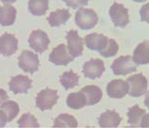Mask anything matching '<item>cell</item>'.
<instances>
[{
    "label": "cell",
    "instance_id": "1",
    "mask_svg": "<svg viewBox=\"0 0 149 128\" xmlns=\"http://www.w3.org/2000/svg\"><path fill=\"white\" fill-rule=\"evenodd\" d=\"M98 20L97 14L92 9L80 8L75 13V24L82 30H88L93 28L97 24Z\"/></svg>",
    "mask_w": 149,
    "mask_h": 128
},
{
    "label": "cell",
    "instance_id": "2",
    "mask_svg": "<svg viewBox=\"0 0 149 128\" xmlns=\"http://www.w3.org/2000/svg\"><path fill=\"white\" fill-rule=\"evenodd\" d=\"M126 81L128 84V94L130 96L140 97L147 93L148 80L142 73L131 76Z\"/></svg>",
    "mask_w": 149,
    "mask_h": 128
},
{
    "label": "cell",
    "instance_id": "3",
    "mask_svg": "<svg viewBox=\"0 0 149 128\" xmlns=\"http://www.w3.org/2000/svg\"><path fill=\"white\" fill-rule=\"evenodd\" d=\"M138 65L130 55L121 56L114 61L111 68L116 75H126L136 71Z\"/></svg>",
    "mask_w": 149,
    "mask_h": 128
},
{
    "label": "cell",
    "instance_id": "4",
    "mask_svg": "<svg viewBox=\"0 0 149 128\" xmlns=\"http://www.w3.org/2000/svg\"><path fill=\"white\" fill-rule=\"evenodd\" d=\"M18 66L24 72L33 75L38 70L40 61L38 55L29 50H24L18 57Z\"/></svg>",
    "mask_w": 149,
    "mask_h": 128
},
{
    "label": "cell",
    "instance_id": "5",
    "mask_svg": "<svg viewBox=\"0 0 149 128\" xmlns=\"http://www.w3.org/2000/svg\"><path fill=\"white\" fill-rule=\"evenodd\" d=\"M57 93L58 90L50 89L48 87L41 90L36 97V106L42 111L52 109L59 98Z\"/></svg>",
    "mask_w": 149,
    "mask_h": 128
},
{
    "label": "cell",
    "instance_id": "6",
    "mask_svg": "<svg viewBox=\"0 0 149 128\" xmlns=\"http://www.w3.org/2000/svg\"><path fill=\"white\" fill-rule=\"evenodd\" d=\"M109 14L115 27L124 28L129 23L128 9L121 3H114L109 8Z\"/></svg>",
    "mask_w": 149,
    "mask_h": 128
},
{
    "label": "cell",
    "instance_id": "7",
    "mask_svg": "<svg viewBox=\"0 0 149 128\" xmlns=\"http://www.w3.org/2000/svg\"><path fill=\"white\" fill-rule=\"evenodd\" d=\"M30 47L36 53H42L49 49L50 43L47 34L41 29L32 31L28 40Z\"/></svg>",
    "mask_w": 149,
    "mask_h": 128
},
{
    "label": "cell",
    "instance_id": "8",
    "mask_svg": "<svg viewBox=\"0 0 149 128\" xmlns=\"http://www.w3.org/2000/svg\"><path fill=\"white\" fill-rule=\"evenodd\" d=\"M67 40V48L69 53L74 58L82 55L83 49V39L78 34L76 30H71L65 36Z\"/></svg>",
    "mask_w": 149,
    "mask_h": 128
},
{
    "label": "cell",
    "instance_id": "9",
    "mask_svg": "<svg viewBox=\"0 0 149 128\" xmlns=\"http://www.w3.org/2000/svg\"><path fill=\"white\" fill-rule=\"evenodd\" d=\"M33 81L29 78L28 76L17 75L11 77L10 81L8 84L9 90L14 94H27L28 90L32 88L31 85Z\"/></svg>",
    "mask_w": 149,
    "mask_h": 128
},
{
    "label": "cell",
    "instance_id": "10",
    "mask_svg": "<svg viewBox=\"0 0 149 128\" xmlns=\"http://www.w3.org/2000/svg\"><path fill=\"white\" fill-rule=\"evenodd\" d=\"M106 70L103 61L100 59H91L83 66L82 72L85 77L94 80L101 77Z\"/></svg>",
    "mask_w": 149,
    "mask_h": 128
},
{
    "label": "cell",
    "instance_id": "11",
    "mask_svg": "<svg viewBox=\"0 0 149 128\" xmlns=\"http://www.w3.org/2000/svg\"><path fill=\"white\" fill-rule=\"evenodd\" d=\"M74 60V57L66 51L64 44H60L53 49L49 57V61L57 65L66 66Z\"/></svg>",
    "mask_w": 149,
    "mask_h": 128
},
{
    "label": "cell",
    "instance_id": "12",
    "mask_svg": "<svg viewBox=\"0 0 149 128\" xmlns=\"http://www.w3.org/2000/svg\"><path fill=\"white\" fill-rule=\"evenodd\" d=\"M18 40L14 35L5 33L0 37V54L11 56L18 50Z\"/></svg>",
    "mask_w": 149,
    "mask_h": 128
},
{
    "label": "cell",
    "instance_id": "13",
    "mask_svg": "<svg viewBox=\"0 0 149 128\" xmlns=\"http://www.w3.org/2000/svg\"><path fill=\"white\" fill-rule=\"evenodd\" d=\"M109 39L102 34L92 33L85 37V44L89 49L100 53L107 47Z\"/></svg>",
    "mask_w": 149,
    "mask_h": 128
},
{
    "label": "cell",
    "instance_id": "14",
    "mask_svg": "<svg viewBox=\"0 0 149 128\" xmlns=\"http://www.w3.org/2000/svg\"><path fill=\"white\" fill-rule=\"evenodd\" d=\"M107 90L110 98L121 99L128 94V84L121 79L113 80L108 84Z\"/></svg>",
    "mask_w": 149,
    "mask_h": 128
},
{
    "label": "cell",
    "instance_id": "15",
    "mask_svg": "<svg viewBox=\"0 0 149 128\" xmlns=\"http://www.w3.org/2000/svg\"><path fill=\"white\" fill-rule=\"evenodd\" d=\"M123 118L115 110H108L102 113L98 119L101 128H116L119 126Z\"/></svg>",
    "mask_w": 149,
    "mask_h": 128
},
{
    "label": "cell",
    "instance_id": "16",
    "mask_svg": "<svg viewBox=\"0 0 149 128\" xmlns=\"http://www.w3.org/2000/svg\"><path fill=\"white\" fill-rule=\"evenodd\" d=\"M132 58L134 61L138 65L149 64V41H144L137 46L134 51Z\"/></svg>",
    "mask_w": 149,
    "mask_h": 128
},
{
    "label": "cell",
    "instance_id": "17",
    "mask_svg": "<svg viewBox=\"0 0 149 128\" xmlns=\"http://www.w3.org/2000/svg\"><path fill=\"white\" fill-rule=\"evenodd\" d=\"M80 91L83 93L86 97L87 106L96 104L102 98L101 89L95 85H87L82 88Z\"/></svg>",
    "mask_w": 149,
    "mask_h": 128
},
{
    "label": "cell",
    "instance_id": "18",
    "mask_svg": "<svg viewBox=\"0 0 149 128\" xmlns=\"http://www.w3.org/2000/svg\"><path fill=\"white\" fill-rule=\"evenodd\" d=\"M71 16L69 10L66 9H57L51 12L49 17L46 18L51 27H59L65 24Z\"/></svg>",
    "mask_w": 149,
    "mask_h": 128
},
{
    "label": "cell",
    "instance_id": "19",
    "mask_svg": "<svg viewBox=\"0 0 149 128\" xmlns=\"http://www.w3.org/2000/svg\"><path fill=\"white\" fill-rule=\"evenodd\" d=\"M17 11L15 8L9 4L0 8V24L3 27L9 26L15 23Z\"/></svg>",
    "mask_w": 149,
    "mask_h": 128
},
{
    "label": "cell",
    "instance_id": "20",
    "mask_svg": "<svg viewBox=\"0 0 149 128\" xmlns=\"http://www.w3.org/2000/svg\"><path fill=\"white\" fill-rule=\"evenodd\" d=\"M146 111L141 108L138 104L134 105L129 109L127 115L128 117V123L131 125V127H139L142 118L145 115Z\"/></svg>",
    "mask_w": 149,
    "mask_h": 128
},
{
    "label": "cell",
    "instance_id": "21",
    "mask_svg": "<svg viewBox=\"0 0 149 128\" xmlns=\"http://www.w3.org/2000/svg\"><path fill=\"white\" fill-rule=\"evenodd\" d=\"M49 0H29V10L33 15H44L49 9Z\"/></svg>",
    "mask_w": 149,
    "mask_h": 128
},
{
    "label": "cell",
    "instance_id": "22",
    "mask_svg": "<svg viewBox=\"0 0 149 128\" xmlns=\"http://www.w3.org/2000/svg\"><path fill=\"white\" fill-rule=\"evenodd\" d=\"M0 110L6 115L7 122L12 121L19 113L18 103L12 101H7L3 103L0 106Z\"/></svg>",
    "mask_w": 149,
    "mask_h": 128
},
{
    "label": "cell",
    "instance_id": "23",
    "mask_svg": "<svg viewBox=\"0 0 149 128\" xmlns=\"http://www.w3.org/2000/svg\"><path fill=\"white\" fill-rule=\"evenodd\" d=\"M67 105L72 109L79 110L86 105V97L81 91L70 94L66 101Z\"/></svg>",
    "mask_w": 149,
    "mask_h": 128
},
{
    "label": "cell",
    "instance_id": "24",
    "mask_svg": "<svg viewBox=\"0 0 149 128\" xmlns=\"http://www.w3.org/2000/svg\"><path fill=\"white\" fill-rule=\"evenodd\" d=\"M78 123L73 116L69 114L59 115L54 121L53 127L76 128Z\"/></svg>",
    "mask_w": 149,
    "mask_h": 128
},
{
    "label": "cell",
    "instance_id": "25",
    "mask_svg": "<svg viewBox=\"0 0 149 128\" xmlns=\"http://www.w3.org/2000/svg\"><path fill=\"white\" fill-rule=\"evenodd\" d=\"M79 76L72 70L65 72L60 77V82L66 90L79 85Z\"/></svg>",
    "mask_w": 149,
    "mask_h": 128
},
{
    "label": "cell",
    "instance_id": "26",
    "mask_svg": "<svg viewBox=\"0 0 149 128\" xmlns=\"http://www.w3.org/2000/svg\"><path fill=\"white\" fill-rule=\"evenodd\" d=\"M19 128H39L40 124L36 118L30 113L24 114L17 121Z\"/></svg>",
    "mask_w": 149,
    "mask_h": 128
},
{
    "label": "cell",
    "instance_id": "27",
    "mask_svg": "<svg viewBox=\"0 0 149 128\" xmlns=\"http://www.w3.org/2000/svg\"><path fill=\"white\" fill-rule=\"evenodd\" d=\"M118 50L119 46L116 42L113 39H109L108 44L106 49L100 53L101 56L105 58H109L116 55Z\"/></svg>",
    "mask_w": 149,
    "mask_h": 128
},
{
    "label": "cell",
    "instance_id": "28",
    "mask_svg": "<svg viewBox=\"0 0 149 128\" xmlns=\"http://www.w3.org/2000/svg\"><path fill=\"white\" fill-rule=\"evenodd\" d=\"M66 6L73 9H76L79 7L86 6L89 0H63Z\"/></svg>",
    "mask_w": 149,
    "mask_h": 128
},
{
    "label": "cell",
    "instance_id": "29",
    "mask_svg": "<svg viewBox=\"0 0 149 128\" xmlns=\"http://www.w3.org/2000/svg\"><path fill=\"white\" fill-rule=\"evenodd\" d=\"M140 14L141 21L149 23V2L142 7L140 10Z\"/></svg>",
    "mask_w": 149,
    "mask_h": 128
},
{
    "label": "cell",
    "instance_id": "30",
    "mask_svg": "<svg viewBox=\"0 0 149 128\" xmlns=\"http://www.w3.org/2000/svg\"><path fill=\"white\" fill-rule=\"evenodd\" d=\"M141 127L149 128V114H145L140 123Z\"/></svg>",
    "mask_w": 149,
    "mask_h": 128
},
{
    "label": "cell",
    "instance_id": "31",
    "mask_svg": "<svg viewBox=\"0 0 149 128\" xmlns=\"http://www.w3.org/2000/svg\"><path fill=\"white\" fill-rule=\"evenodd\" d=\"M7 122L6 115L3 112L0 110V128L4 127Z\"/></svg>",
    "mask_w": 149,
    "mask_h": 128
},
{
    "label": "cell",
    "instance_id": "32",
    "mask_svg": "<svg viewBox=\"0 0 149 128\" xmlns=\"http://www.w3.org/2000/svg\"><path fill=\"white\" fill-rule=\"evenodd\" d=\"M8 98L9 97L7 95L6 91L3 89H0V105Z\"/></svg>",
    "mask_w": 149,
    "mask_h": 128
},
{
    "label": "cell",
    "instance_id": "33",
    "mask_svg": "<svg viewBox=\"0 0 149 128\" xmlns=\"http://www.w3.org/2000/svg\"><path fill=\"white\" fill-rule=\"evenodd\" d=\"M144 103L145 106H146L149 110V90L148 93H147L146 96H145Z\"/></svg>",
    "mask_w": 149,
    "mask_h": 128
},
{
    "label": "cell",
    "instance_id": "34",
    "mask_svg": "<svg viewBox=\"0 0 149 128\" xmlns=\"http://www.w3.org/2000/svg\"><path fill=\"white\" fill-rule=\"evenodd\" d=\"M17 0H1L4 3H11L15 2Z\"/></svg>",
    "mask_w": 149,
    "mask_h": 128
},
{
    "label": "cell",
    "instance_id": "35",
    "mask_svg": "<svg viewBox=\"0 0 149 128\" xmlns=\"http://www.w3.org/2000/svg\"><path fill=\"white\" fill-rule=\"evenodd\" d=\"M134 1L136 2L137 3H143L147 1V0H133Z\"/></svg>",
    "mask_w": 149,
    "mask_h": 128
}]
</instances>
